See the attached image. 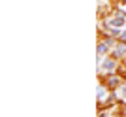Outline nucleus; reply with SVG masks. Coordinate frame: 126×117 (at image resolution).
I'll use <instances>...</instances> for the list:
<instances>
[{
	"mask_svg": "<svg viewBox=\"0 0 126 117\" xmlns=\"http://www.w3.org/2000/svg\"><path fill=\"white\" fill-rule=\"evenodd\" d=\"M122 53H124V47H122V45H121V47L117 49V55H122Z\"/></svg>",
	"mask_w": 126,
	"mask_h": 117,
	"instance_id": "4",
	"label": "nucleus"
},
{
	"mask_svg": "<svg viewBox=\"0 0 126 117\" xmlns=\"http://www.w3.org/2000/svg\"><path fill=\"white\" fill-rule=\"evenodd\" d=\"M109 25H115V27H122V25H124V19H122V17H117L115 21H111Z\"/></svg>",
	"mask_w": 126,
	"mask_h": 117,
	"instance_id": "1",
	"label": "nucleus"
},
{
	"mask_svg": "<svg viewBox=\"0 0 126 117\" xmlns=\"http://www.w3.org/2000/svg\"><path fill=\"white\" fill-rule=\"evenodd\" d=\"M98 96H100V98H104V89H102V87L98 89Z\"/></svg>",
	"mask_w": 126,
	"mask_h": 117,
	"instance_id": "5",
	"label": "nucleus"
},
{
	"mask_svg": "<svg viewBox=\"0 0 126 117\" xmlns=\"http://www.w3.org/2000/svg\"><path fill=\"white\" fill-rule=\"evenodd\" d=\"M105 51H107V45H105V43H100V45H98V53H105Z\"/></svg>",
	"mask_w": 126,
	"mask_h": 117,
	"instance_id": "3",
	"label": "nucleus"
},
{
	"mask_svg": "<svg viewBox=\"0 0 126 117\" xmlns=\"http://www.w3.org/2000/svg\"><path fill=\"white\" fill-rule=\"evenodd\" d=\"M122 95H126V87H122Z\"/></svg>",
	"mask_w": 126,
	"mask_h": 117,
	"instance_id": "7",
	"label": "nucleus"
},
{
	"mask_svg": "<svg viewBox=\"0 0 126 117\" xmlns=\"http://www.w3.org/2000/svg\"><path fill=\"white\" fill-rule=\"evenodd\" d=\"M122 40H126V30H124V32H122Z\"/></svg>",
	"mask_w": 126,
	"mask_h": 117,
	"instance_id": "6",
	"label": "nucleus"
},
{
	"mask_svg": "<svg viewBox=\"0 0 126 117\" xmlns=\"http://www.w3.org/2000/svg\"><path fill=\"white\" fill-rule=\"evenodd\" d=\"M113 66H115V64H113V60H105V64H104L105 70H113Z\"/></svg>",
	"mask_w": 126,
	"mask_h": 117,
	"instance_id": "2",
	"label": "nucleus"
}]
</instances>
